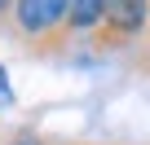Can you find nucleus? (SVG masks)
Returning <instances> with one entry per match:
<instances>
[{
	"label": "nucleus",
	"instance_id": "1",
	"mask_svg": "<svg viewBox=\"0 0 150 145\" xmlns=\"http://www.w3.org/2000/svg\"><path fill=\"white\" fill-rule=\"evenodd\" d=\"M66 18H71V0H13L9 9V31L40 57L62 53L71 44L66 35Z\"/></svg>",
	"mask_w": 150,
	"mask_h": 145
},
{
	"label": "nucleus",
	"instance_id": "2",
	"mask_svg": "<svg viewBox=\"0 0 150 145\" xmlns=\"http://www.w3.org/2000/svg\"><path fill=\"white\" fill-rule=\"evenodd\" d=\"M150 31V0H106L102 27L88 35V44L97 53H124L137 48Z\"/></svg>",
	"mask_w": 150,
	"mask_h": 145
},
{
	"label": "nucleus",
	"instance_id": "3",
	"mask_svg": "<svg viewBox=\"0 0 150 145\" xmlns=\"http://www.w3.org/2000/svg\"><path fill=\"white\" fill-rule=\"evenodd\" d=\"M106 13V0H71V18H66V35L71 40H88L102 27Z\"/></svg>",
	"mask_w": 150,
	"mask_h": 145
},
{
	"label": "nucleus",
	"instance_id": "4",
	"mask_svg": "<svg viewBox=\"0 0 150 145\" xmlns=\"http://www.w3.org/2000/svg\"><path fill=\"white\" fill-rule=\"evenodd\" d=\"M0 145H53V141L44 132H35V127H13V132L0 136Z\"/></svg>",
	"mask_w": 150,
	"mask_h": 145
},
{
	"label": "nucleus",
	"instance_id": "5",
	"mask_svg": "<svg viewBox=\"0 0 150 145\" xmlns=\"http://www.w3.org/2000/svg\"><path fill=\"white\" fill-rule=\"evenodd\" d=\"M13 106V84H9V70L0 66V110H9Z\"/></svg>",
	"mask_w": 150,
	"mask_h": 145
},
{
	"label": "nucleus",
	"instance_id": "6",
	"mask_svg": "<svg viewBox=\"0 0 150 145\" xmlns=\"http://www.w3.org/2000/svg\"><path fill=\"white\" fill-rule=\"evenodd\" d=\"M137 70H146V75H150V31H146V40H141V57H137Z\"/></svg>",
	"mask_w": 150,
	"mask_h": 145
}]
</instances>
